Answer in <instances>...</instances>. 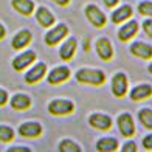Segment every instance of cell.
I'll return each instance as SVG.
<instances>
[{
	"label": "cell",
	"instance_id": "obj_24",
	"mask_svg": "<svg viewBox=\"0 0 152 152\" xmlns=\"http://www.w3.org/2000/svg\"><path fill=\"white\" fill-rule=\"evenodd\" d=\"M59 151H64V152H79L81 148L76 143L70 141V140H64L59 144Z\"/></svg>",
	"mask_w": 152,
	"mask_h": 152
},
{
	"label": "cell",
	"instance_id": "obj_33",
	"mask_svg": "<svg viewBox=\"0 0 152 152\" xmlns=\"http://www.w3.org/2000/svg\"><path fill=\"white\" fill-rule=\"evenodd\" d=\"M53 2H56L58 5H68V2H70V0H53Z\"/></svg>",
	"mask_w": 152,
	"mask_h": 152
},
{
	"label": "cell",
	"instance_id": "obj_3",
	"mask_svg": "<svg viewBox=\"0 0 152 152\" xmlns=\"http://www.w3.org/2000/svg\"><path fill=\"white\" fill-rule=\"evenodd\" d=\"M86 16L95 26H98V28L104 26V23H106V16L102 14V11L98 8V6H95V5H88L87 6L86 8Z\"/></svg>",
	"mask_w": 152,
	"mask_h": 152
},
{
	"label": "cell",
	"instance_id": "obj_21",
	"mask_svg": "<svg viewBox=\"0 0 152 152\" xmlns=\"http://www.w3.org/2000/svg\"><path fill=\"white\" fill-rule=\"evenodd\" d=\"M118 148V141L115 138H101L96 143V149L101 152H110V151H116Z\"/></svg>",
	"mask_w": 152,
	"mask_h": 152
},
{
	"label": "cell",
	"instance_id": "obj_5",
	"mask_svg": "<svg viewBox=\"0 0 152 152\" xmlns=\"http://www.w3.org/2000/svg\"><path fill=\"white\" fill-rule=\"evenodd\" d=\"M112 92L115 96L118 98H123L127 92V79L123 73H118L113 76V81H112Z\"/></svg>",
	"mask_w": 152,
	"mask_h": 152
},
{
	"label": "cell",
	"instance_id": "obj_2",
	"mask_svg": "<svg viewBox=\"0 0 152 152\" xmlns=\"http://www.w3.org/2000/svg\"><path fill=\"white\" fill-rule=\"evenodd\" d=\"M73 102L67 101V99H54L53 102H50L48 106V110L53 113V115H68L73 112Z\"/></svg>",
	"mask_w": 152,
	"mask_h": 152
},
{
	"label": "cell",
	"instance_id": "obj_8",
	"mask_svg": "<svg viewBox=\"0 0 152 152\" xmlns=\"http://www.w3.org/2000/svg\"><path fill=\"white\" fill-rule=\"evenodd\" d=\"M19 134L25 138H36L42 134V127L39 123H23L19 127Z\"/></svg>",
	"mask_w": 152,
	"mask_h": 152
},
{
	"label": "cell",
	"instance_id": "obj_27",
	"mask_svg": "<svg viewBox=\"0 0 152 152\" xmlns=\"http://www.w3.org/2000/svg\"><path fill=\"white\" fill-rule=\"evenodd\" d=\"M123 151H126V152H135L137 151V144L134 141L126 143V144H123Z\"/></svg>",
	"mask_w": 152,
	"mask_h": 152
},
{
	"label": "cell",
	"instance_id": "obj_22",
	"mask_svg": "<svg viewBox=\"0 0 152 152\" xmlns=\"http://www.w3.org/2000/svg\"><path fill=\"white\" fill-rule=\"evenodd\" d=\"M130 16H132V8L130 6H121V8H118L113 14H112V22L115 23H120V22H124L126 19H129Z\"/></svg>",
	"mask_w": 152,
	"mask_h": 152
},
{
	"label": "cell",
	"instance_id": "obj_13",
	"mask_svg": "<svg viewBox=\"0 0 152 152\" xmlns=\"http://www.w3.org/2000/svg\"><path fill=\"white\" fill-rule=\"evenodd\" d=\"M137 31H138V23H137V20H132V22H129L124 26H121V30L118 31V36L123 42H126V40H129L130 37L135 36Z\"/></svg>",
	"mask_w": 152,
	"mask_h": 152
},
{
	"label": "cell",
	"instance_id": "obj_25",
	"mask_svg": "<svg viewBox=\"0 0 152 152\" xmlns=\"http://www.w3.org/2000/svg\"><path fill=\"white\" fill-rule=\"evenodd\" d=\"M14 138V130L6 126H0V141H11Z\"/></svg>",
	"mask_w": 152,
	"mask_h": 152
},
{
	"label": "cell",
	"instance_id": "obj_9",
	"mask_svg": "<svg viewBox=\"0 0 152 152\" xmlns=\"http://www.w3.org/2000/svg\"><path fill=\"white\" fill-rule=\"evenodd\" d=\"M88 123H90V126H93L95 129H101V130H107L112 126V120H110L107 115H102V113H93L90 118H88Z\"/></svg>",
	"mask_w": 152,
	"mask_h": 152
},
{
	"label": "cell",
	"instance_id": "obj_14",
	"mask_svg": "<svg viewBox=\"0 0 152 152\" xmlns=\"http://www.w3.org/2000/svg\"><path fill=\"white\" fill-rule=\"evenodd\" d=\"M130 51H132V54H135L138 58H143V59H151V56H152L151 45L143 44V42H135L130 47Z\"/></svg>",
	"mask_w": 152,
	"mask_h": 152
},
{
	"label": "cell",
	"instance_id": "obj_31",
	"mask_svg": "<svg viewBox=\"0 0 152 152\" xmlns=\"http://www.w3.org/2000/svg\"><path fill=\"white\" fill-rule=\"evenodd\" d=\"M10 151L11 152H30V149H26V148H11Z\"/></svg>",
	"mask_w": 152,
	"mask_h": 152
},
{
	"label": "cell",
	"instance_id": "obj_10",
	"mask_svg": "<svg viewBox=\"0 0 152 152\" xmlns=\"http://www.w3.org/2000/svg\"><path fill=\"white\" fill-rule=\"evenodd\" d=\"M68 76H70V70L67 67H58V68H54V70L50 72V75H48V82L50 84H61V82L68 79Z\"/></svg>",
	"mask_w": 152,
	"mask_h": 152
},
{
	"label": "cell",
	"instance_id": "obj_19",
	"mask_svg": "<svg viewBox=\"0 0 152 152\" xmlns=\"http://www.w3.org/2000/svg\"><path fill=\"white\" fill-rule=\"evenodd\" d=\"M30 104H31V101L26 95H16L11 99V107L16 110H26L30 107Z\"/></svg>",
	"mask_w": 152,
	"mask_h": 152
},
{
	"label": "cell",
	"instance_id": "obj_18",
	"mask_svg": "<svg viewBox=\"0 0 152 152\" xmlns=\"http://www.w3.org/2000/svg\"><path fill=\"white\" fill-rule=\"evenodd\" d=\"M36 17H37V22L42 26H51L54 23V17L47 8H39L36 12Z\"/></svg>",
	"mask_w": 152,
	"mask_h": 152
},
{
	"label": "cell",
	"instance_id": "obj_16",
	"mask_svg": "<svg viewBox=\"0 0 152 152\" xmlns=\"http://www.w3.org/2000/svg\"><path fill=\"white\" fill-rule=\"evenodd\" d=\"M12 6H14L16 11H19L23 16H30L34 10V5L31 0H12Z\"/></svg>",
	"mask_w": 152,
	"mask_h": 152
},
{
	"label": "cell",
	"instance_id": "obj_29",
	"mask_svg": "<svg viewBox=\"0 0 152 152\" xmlns=\"http://www.w3.org/2000/svg\"><path fill=\"white\" fill-rule=\"evenodd\" d=\"M143 144H144V148H146L148 151H151V149H152V137H151V135L144 137V141H143Z\"/></svg>",
	"mask_w": 152,
	"mask_h": 152
},
{
	"label": "cell",
	"instance_id": "obj_11",
	"mask_svg": "<svg viewBox=\"0 0 152 152\" xmlns=\"http://www.w3.org/2000/svg\"><path fill=\"white\" fill-rule=\"evenodd\" d=\"M45 72H47V67H45V64H37V65H34L31 70L26 73V76H25V81L28 82V84H34V82H37V81H40L42 79V76L45 75Z\"/></svg>",
	"mask_w": 152,
	"mask_h": 152
},
{
	"label": "cell",
	"instance_id": "obj_30",
	"mask_svg": "<svg viewBox=\"0 0 152 152\" xmlns=\"http://www.w3.org/2000/svg\"><path fill=\"white\" fill-rule=\"evenodd\" d=\"M6 101H8V95L5 90H0V106H3Z\"/></svg>",
	"mask_w": 152,
	"mask_h": 152
},
{
	"label": "cell",
	"instance_id": "obj_32",
	"mask_svg": "<svg viewBox=\"0 0 152 152\" xmlns=\"http://www.w3.org/2000/svg\"><path fill=\"white\" fill-rule=\"evenodd\" d=\"M104 3L109 6V8H112V6H115L116 3H118V0H104Z\"/></svg>",
	"mask_w": 152,
	"mask_h": 152
},
{
	"label": "cell",
	"instance_id": "obj_17",
	"mask_svg": "<svg viewBox=\"0 0 152 152\" xmlns=\"http://www.w3.org/2000/svg\"><path fill=\"white\" fill-rule=\"evenodd\" d=\"M75 51H76V39H68L67 42L62 45L59 54H61V58L64 61H68V59L73 58Z\"/></svg>",
	"mask_w": 152,
	"mask_h": 152
},
{
	"label": "cell",
	"instance_id": "obj_1",
	"mask_svg": "<svg viewBox=\"0 0 152 152\" xmlns=\"http://www.w3.org/2000/svg\"><path fill=\"white\" fill-rule=\"evenodd\" d=\"M76 79L84 84H93V86H101L104 82L106 76L99 70H92V68H81L76 73Z\"/></svg>",
	"mask_w": 152,
	"mask_h": 152
},
{
	"label": "cell",
	"instance_id": "obj_12",
	"mask_svg": "<svg viewBox=\"0 0 152 152\" xmlns=\"http://www.w3.org/2000/svg\"><path fill=\"white\" fill-rule=\"evenodd\" d=\"M31 40V33L28 30H23V31H19L14 37H12V48L14 50H20L30 44Z\"/></svg>",
	"mask_w": 152,
	"mask_h": 152
},
{
	"label": "cell",
	"instance_id": "obj_4",
	"mask_svg": "<svg viewBox=\"0 0 152 152\" xmlns=\"http://www.w3.org/2000/svg\"><path fill=\"white\" fill-rule=\"evenodd\" d=\"M67 33H68V28L65 25H58V26H54L53 30H50L47 33L45 42L48 45H56L58 42H61V40L67 36Z\"/></svg>",
	"mask_w": 152,
	"mask_h": 152
},
{
	"label": "cell",
	"instance_id": "obj_6",
	"mask_svg": "<svg viewBox=\"0 0 152 152\" xmlns=\"http://www.w3.org/2000/svg\"><path fill=\"white\" fill-rule=\"evenodd\" d=\"M118 126H120V132H121L124 137H132V135L135 134V126H134L132 116H130L129 113L120 115Z\"/></svg>",
	"mask_w": 152,
	"mask_h": 152
},
{
	"label": "cell",
	"instance_id": "obj_7",
	"mask_svg": "<svg viewBox=\"0 0 152 152\" xmlns=\"http://www.w3.org/2000/svg\"><path fill=\"white\" fill-rule=\"evenodd\" d=\"M34 59H36V53L34 51H25L22 54H19V56L12 61V67H14L17 72H20V70H23L25 67H28L30 64H33Z\"/></svg>",
	"mask_w": 152,
	"mask_h": 152
},
{
	"label": "cell",
	"instance_id": "obj_15",
	"mask_svg": "<svg viewBox=\"0 0 152 152\" xmlns=\"http://www.w3.org/2000/svg\"><path fill=\"white\" fill-rule=\"evenodd\" d=\"M96 51H98L99 58L104 59V61H109L113 54V50H112V45L107 39H99L96 42Z\"/></svg>",
	"mask_w": 152,
	"mask_h": 152
},
{
	"label": "cell",
	"instance_id": "obj_20",
	"mask_svg": "<svg viewBox=\"0 0 152 152\" xmlns=\"http://www.w3.org/2000/svg\"><path fill=\"white\" fill-rule=\"evenodd\" d=\"M151 93H152L151 86H138L130 92V98H132V101H140L144 98H149Z\"/></svg>",
	"mask_w": 152,
	"mask_h": 152
},
{
	"label": "cell",
	"instance_id": "obj_26",
	"mask_svg": "<svg viewBox=\"0 0 152 152\" xmlns=\"http://www.w3.org/2000/svg\"><path fill=\"white\" fill-rule=\"evenodd\" d=\"M138 11H140L143 16H151V11H152L151 2H143L140 6H138Z\"/></svg>",
	"mask_w": 152,
	"mask_h": 152
},
{
	"label": "cell",
	"instance_id": "obj_34",
	"mask_svg": "<svg viewBox=\"0 0 152 152\" xmlns=\"http://www.w3.org/2000/svg\"><path fill=\"white\" fill-rule=\"evenodd\" d=\"M3 36H5V28H3V25L0 23V39H3Z\"/></svg>",
	"mask_w": 152,
	"mask_h": 152
},
{
	"label": "cell",
	"instance_id": "obj_28",
	"mask_svg": "<svg viewBox=\"0 0 152 152\" xmlns=\"http://www.w3.org/2000/svg\"><path fill=\"white\" fill-rule=\"evenodd\" d=\"M143 26H144V31H146V34L151 37V36H152V28H151V26H152V22H151V19H149V20H144Z\"/></svg>",
	"mask_w": 152,
	"mask_h": 152
},
{
	"label": "cell",
	"instance_id": "obj_23",
	"mask_svg": "<svg viewBox=\"0 0 152 152\" xmlns=\"http://www.w3.org/2000/svg\"><path fill=\"white\" fill-rule=\"evenodd\" d=\"M140 121L143 123L144 127H148V129L152 127V112H151V109H143L141 110L140 112Z\"/></svg>",
	"mask_w": 152,
	"mask_h": 152
}]
</instances>
